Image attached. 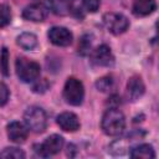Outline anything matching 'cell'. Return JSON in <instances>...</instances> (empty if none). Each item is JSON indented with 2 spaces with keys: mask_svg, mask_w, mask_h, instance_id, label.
Wrapping results in <instances>:
<instances>
[{
  "mask_svg": "<svg viewBox=\"0 0 159 159\" xmlns=\"http://www.w3.org/2000/svg\"><path fill=\"white\" fill-rule=\"evenodd\" d=\"M56 122H57L58 127L65 132H76L81 127L78 117L72 112H63V113L58 114Z\"/></svg>",
  "mask_w": 159,
  "mask_h": 159,
  "instance_id": "10",
  "label": "cell"
},
{
  "mask_svg": "<svg viewBox=\"0 0 159 159\" xmlns=\"http://www.w3.org/2000/svg\"><path fill=\"white\" fill-rule=\"evenodd\" d=\"M11 21V10L9 5L1 4L0 5V27H5Z\"/></svg>",
  "mask_w": 159,
  "mask_h": 159,
  "instance_id": "19",
  "label": "cell"
},
{
  "mask_svg": "<svg viewBox=\"0 0 159 159\" xmlns=\"http://www.w3.org/2000/svg\"><path fill=\"white\" fill-rule=\"evenodd\" d=\"M0 158H14V159H24L25 153L19 148H5L2 152H0Z\"/></svg>",
  "mask_w": 159,
  "mask_h": 159,
  "instance_id": "18",
  "label": "cell"
},
{
  "mask_svg": "<svg viewBox=\"0 0 159 159\" xmlns=\"http://www.w3.org/2000/svg\"><path fill=\"white\" fill-rule=\"evenodd\" d=\"M63 97L67 103L72 106H80L84 98L83 83L76 77H68L63 87Z\"/></svg>",
  "mask_w": 159,
  "mask_h": 159,
  "instance_id": "4",
  "label": "cell"
},
{
  "mask_svg": "<svg viewBox=\"0 0 159 159\" xmlns=\"http://www.w3.org/2000/svg\"><path fill=\"white\" fill-rule=\"evenodd\" d=\"M15 68L17 77L25 83L36 81L40 76V70H41L37 62L31 61L26 57H17L15 62Z\"/></svg>",
  "mask_w": 159,
  "mask_h": 159,
  "instance_id": "3",
  "label": "cell"
},
{
  "mask_svg": "<svg viewBox=\"0 0 159 159\" xmlns=\"http://www.w3.org/2000/svg\"><path fill=\"white\" fill-rule=\"evenodd\" d=\"M0 70L4 76H9V51L6 47L2 48L0 56Z\"/></svg>",
  "mask_w": 159,
  "mask_h": 159,
  "instance_id": "20",
  "label": "cell"
},
{
  "mask_svg": "<svg viewBox=\"0 0 159 159\" xmlns=\"http://www.w3.org/2000/svg\"><path fill=\"white\" fill-rule=\"evenodd\" d=\"M63 144H65V140L61 135L52 134V135L47 137L42 144L37 145L36 152L40 157L47 158V157H51V155H55V154L60 153L61 149L63 148Z\"/></svg>",
  "mask_w": 159,
  "mask_h": 159,
  "instance_id": "6",
  "label": "cell"
},
{
  "mask_svg": "<svg viewBox=\"0 0 159 159\" xmlns=\"http://www.w3.org/2000/svg\"><path fill=\"white\" fill-rule=\"evenodd\" d=\"M103 22L108 31L113 35H120L129 27V20L123 14L118 12H107L103 16Z\"/></svg>",
  "mask_w": 159,
  "mask_h": 159,
  "instance_id": "5",
  "label": "cell"
},
{
  "mask_svg": "<svg viewBox=\"0 0 159 159\" xmlns=\"http://www.w3.org/2000/svg\"><path fill=\"white\" fill-rule=\"evenodd\" d=\"M89 47H91V41H89L88 39H86V36H84V37L81 40V45L78 46V51H80L82 55H86V53L88 52Z\"/></svg>",
  "mask_w": 159,
  "mask_h": 159,
  "instance_id": "24",
  "label": "cell"
},
{
  "mask_svg": "<svg viewBox=\"0 0 159 159\" xmlns=\"http://www.w3.org/2000/svg\"><path fill=\"white\" fill-rule=\"evenodd\" d=\"M48 40L56 45V46H61V47H65V46H68L72 43V40H73V36H72V32L63 27V26H53L48 30Z\"/></svg>",
  "mask_w": 159,
  "mask_h": 159,
  "instance_id": "7",
  "label": "cell"
},
{
  "mask_svg": "<svg viewBox=\"0 0 159 159\" xmlns=\"http://www.w3.org/2000/svg\"><path fill=\"white\" fill-rule=\"evenodd\" d=\"M9 96H10V92H9L7 86L2 81H0V107L5 106L7 103Z\"/></svg>",
  "mask_w": 159,
  "mask_h": 159,
  "instance_id": "21",
  "label": "cell"
},
{
  "mask_svg": "<svg viewBox=\"0 0 159 159\" xmlns=\"http://www.w3.org/2000/svg\"><path fill=\"white\" fill-rule=\"evenodd\" d=\"M29 128L20 122H11L7 124V137L14 143H24L27 139Z\"/></svg>",
  "mask_w": 159,
  "mask_h": 159,
  "instance_id": "11",
  "label": "cell"
},
{
  "mask_svg": "<svg viewBox=\"0 0 159 159\" xmlns=\"http://www.w3.org/2000/svg\"><path fill=\"white\" fill-rule=\"evenodd\" d=\"M101 128L104 132V134L111 135V137H116V135L122 134L124 128H125L124 114L114 107L108 108L103 113V117L101 120Z\"/></svg>",
  "mask_w": 159,
  "mask_h": 159,
  "instance_id": "1",
  "label": "cell"
},
{
  "mask_svg": "<svg viewBox=\"0 0 159 159\" xmlns=\"http://www.w3.org/2000/svg\"><path fill=\"white\" fill-rule=\"evenodd\" d=\"M47 88H48V83H47L46 80H41L40 82H37V83L34 84V87H32L34 92H37V93H42V92H45Z\"/></svg>",
  "mask_w": 159,
  "mask_h": 159,
  "instance_id": "23",
  "label": "cell"
},
{
  "mask_svg": "<svg viewBox=\"0 0 159 159\" xmlns=\"http://www.w3.org/2000/svg\"><path fill=\"white\" fill-rule=\"evenodd\" d=\"M144 91H145V87L142 78L139 76H132L127 83V92L129 98L132 101H137L144 94Z\"/></svg>",
  "mask_w": 159,
  "mask_h": 159,
  "instance_id": "12",
  "label": "cell"
},
{
  "mask_svg": "<svg viewBox=\"0 0 159 159\" xmlns=\"http://www.w3.org/2000/svg\"><path fill=\"white\" fill-rule=\"evenodd\" d=\"M129 155L132 158H142V159H150V158H155V153L154 149L150 144H139L137 147H134Z\"/></svg>",
  "mask_w": 159,
  "mask_h": 159,
  "instance_id": "14",
  "label": "cell"
},
{
  "mask_svg": "<svg viewBox=\"0 0 159 159\" xmlns=\"http://www.w3.org/2000/svg\"><path fill=\"white\" fill-rule=\"evenodd\" d=\"M157 9L155 0H134L133 1V14L137 16H148L153 14Z\"/></svg>",
  "mask_w": 159,
  "mask_h": 159,
  "instance_id": "13",
  "label": "cell"
},
{
  "mask_svg": "<svg viewBox=\"0 0 159 159\" xmlns=\"http://www.w3.org/2000/svg\"><path fill=\"white\" fill-rule=\"evenodd\" d=\"M16 42L24 50H34L37 46V37L32 32H22L17 36Z\"/></svg>",
  "mask_w": 159,
  "mask_h": 159,
  "instance_id": "15",
  "label": "cell"
},
{
  "mask_svg": "<svg viewBox=\"0 0 159 159\" xmlns=\"http://www.w3.org/2000/svg\"><path fill=\"white\" fill-rule=\"evenodd\" d=\"M51 10L57 15H67L71 9L70 0H47Z\"/></svg>",
  "mask_w": 159,
  "mask_h": 159,
  "instance_id": "16",
  "label": "cell"
},
{
  "mask_svg": "<svg viewBox=\"0 0 159 159\" xmlns=\"http://www.w3.org/2000/svg\"><path fill=\"white\" fill-rule=\"evenodd\" d=\"M83 5L89 12H96L99 9L101 0H83Z\"/></svg>",
  "mask_w": 159,
  "mask_h": 159,
  "instance_id": "22",
  "label": "cell"
},
{
  "mask_svg": "<svg viewBox=\"0 0 159 159\" xmlns=\"http://www.w3.org/2000/svg\"><path fill=\"white\" fill-rule=\"evenodd\" d=\"M91 61L96 66L108 67L112 66L114 62V56L111 51V48L107 45H99L97 46L92 53H91Z\"/></svg>",
  "mask_w": 159,
  "mask_h": 159,
  "instance_id": "8",
  "label": "cell"
},
{
  "mask_svg": "<svg viewBox=\"0 0 159 159\" xmlns=\"http://www.w3.org/2000/svg\"><path fill=\"white\" fill-rule=\"evenodd\" d=\"M48 15V9L41 4V2H34L29 6H26L22 11L24 19L34 22H41L43 21Z\"/></svg>",
  "mask_w": 159,
  "mask_h": 159,
  "instance_id": "9",
  "label": "cell"
},
{
  "mask_svg": "<svg viewBox=\"0 0 159 159\" xmlns=\"http://www.w3.org/2000/svg\"><path fill=\"white\" fill-rule=\"evenodd\" d=\"M113 84L114 80L112 76H103L96 81V88L101 92H108L109 89H112Z\"/></svg>",
  "mask_w": 159,
  "mask_h": 159,
  "instance_id": "17",
  "label": "cell"
},
{
  "mask_svg": "<svg viewBox=\"0 0 159 159\" xmlns=\"http://www.w3.org/2000/svg\"><path fill=\"white\" fill-rule=\"evenodd\" d=\"M24 120L26 127L35 132V133H42L47 127V114L46 112L36 106L29 107L26 112L24 113Z\"/></svg>",
  "mask_w": 159,
  "mask_h": 159,
  "instance_id": "2",
  "label": "cell"
}]
</instances>
